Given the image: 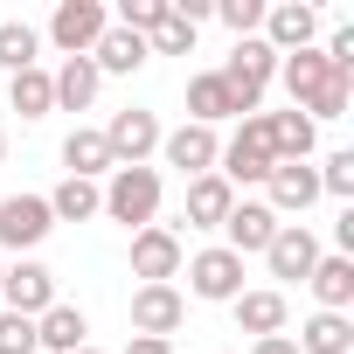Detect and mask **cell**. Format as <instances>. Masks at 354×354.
<instances>
[{"label":"cell","mask_w":354,"mask_h":354,"mask_svg":"<svg viewBox=\"0 0 354 354\" xmlns=\"http://www.w3.org/2000/svg\"><path fill=\"white\" fill-rule=\"evenodd\" d=\"M77 354H104V347H77Z\"/></svg>","instance_id":"obj_39"},{"label":"cell","mask_w":354,"mask_h":354,"mask_svg":"<svg viewBox=\"0 0 354 354\" xmlns=\"http://www.w3.org/2000/svg\"><path fill=\"white\" fill-rule=\"evenodd\" d=\"M35 347H49V354H77V347H91V319L77 313V306H49L42 319H35Z\"/></svg>","instance_id":"obj_22"},{"label":"cell","mask_w":354,"mask_h":354,"mask_svg":"<svg viewBox=\"0 0 354 354\" xmlns=\"http://www.w3.org/2000/svg\"><path fill=\"white\" fill-rule=\"evenodd\" d=\"M35 63H42V35H35L28 21H0V70L21 77V70H35Z\"/></svg>","instance_id":"obj_29"},{"label":"cell","mask_w":354,"mask_h":354,"mask_svg":"<svg viewBox=\"0 0 354 354\" xmlns=\"http://www.w3.org/2000/svg\"><path fill=\"white\" fill-rule=\"evenodd\" d=\"M104 216L125 223V230H146L160 216V167H111L104 174Z\"/></svg>","instance_id":"obj_1"},{"label":"cell","mask_w":354,"mask_h":354,"mask_svg":"<svg viewBox=\"0 0 354 354\" xmlns=\"http://www.w3.org/2000/svg\"><path fill=\"white\" fill-rule=\"evenodd\" d=\"M49 230H56L49 195H8L0 202V250H35Z\"/></svg>","instance_id":"obj_11"},{"label":"cell","mask_w":354,"mask_h":354,"mask_svg":"<svg viewBox=\"0 0 354 354\" xmlns=\"http://www.w3.org/2000/svg\"><path fill=\"white\" fill-rule=\"evenodd\" d=\"M181 264H188V250H181V230H174V223L132 230V278H139V285H174Z\"/></svg>","instance_id":"obj_4"},{"label":"cell","mask_w":354,"mask_h":354,"mask_svg":"<svg viewBox=\"0 0 354 354\" xmlns=\"http://www.w3.org/2000/svg\"><path fill=\"white\" fill-rule=\"evenodd\" d=\"M146 56H153V49H146V35H132V28H118V21H111V28L97 35V49H91L97 77H132Z\"/></svg>","instance_id":"obj_20"},{"label":"cell","mask_w":354,"mask_h":354,"mask_svg":"<svg viewBox=\"0 0 354 354\" xmlns=\"http://www.w3.org/2000/svg\"><path fill=\"white\" fill-rule=\"evenodd\" d=\"M278 56H292V49H313V35H319V8H306V0H278V8H264V28H257Z\"/></svg>","instance_id":"obj_15"},{"label":"cell","mask_w":354,"mask_h":354,"mask_svg":"<svg viewBox=\"0 0 354 354\" xmlns=\"http://www.w3.org/2000/svg\"><path fill=\"white\" fill-rule=\"evenodd\" d=\"M0 354H42V347H35V319L0 313Z\"/></svg>","instance_id":"obj_34"},{"label":"cell","mask_w":354,"mask_h":354,"mask_svg":"<svg viewBox=\"0 0 354 354\" xmlns=\"http://www.w3.org/2000/svg\"><path fill=\"white\" fill-rule=\"evenodd\" d=\"M0 271H8V264H0Z\"/></svg>","instance_id":"obj_40"},{"label":"cell","mask_w":354,"mask_h":354,"mask_svg":"<svg viewBox=\"0 0 354 354\" xmlns=\"http://www.w3.org/2000/svg\"><path fill=\"white\" fill-rule=\"evenodd\" d=\"M299 354H354V319L347 313H313L299 333H292Z\"/></svg>","instance_id":"obj_25"},{"label":"cell","mask_w":354,"mask_h":354,"mask_svg":"<svg viewBox=\"0 0 354 354\" xmlns=\"http://www.w3.org/2000/svg\"><path fill=\"white\" fill-rule=\"evenodd\" d=\"M181 319H188L181 285H139V292H132V333H146V340H174V333H181Z\"/></svg>","instance_id":"obj_9"},{"label":"cell","mask_w":354,"mask_h":354,"mask_svg":"<svg viewBox=\"0 0 354 354\" xmlns=\"http://www.w3.org/2000/svg\"><path fill=\"white\" fill-rule=\"evenodd\" d=\"M306 285H313L319 313H347V306H354V257H340V250H333V257H319Z\"/></svg>","instance_id":"obj_24"},{"label":"cell","mask_w":354,"mask_h":354,"mask_svg":"<svg viewBox=\"0 0 354 354\" xmlns=\"http://www.w3.org/2000/svg\"><path fill=\"white\" fill-rule=\"evenodd\" d=\"M319 257H326V250H319V236H313L306 223H285V230L271 236V250H264V264H271V278H285V285H292V278L306 285Z\"/></svg>","instance_id":"obj_14"},{"label":"cell","mask_w":354,"mask_h":354,"mask_svg":"<svg viewBox=\"0 0 354 354\" xmlns=\"http://www.w3.org/2000/svg\"><path fill=\"white\" fill-rule=\"evenodd\" d=\"M271 146H264V111H250L243 125H236V139H223V160H216V174L230 188H250V181H271Z\"/></svg>","instance_id":"obj_3"},{"label":"cell","mask_w":354,"mask_h":354,"mask_svg":"<svg viewBox=\"0 0 354 354\" xmlns=\"http://www.w3.org/2000/svg\"><path fill=\"white\" fill-rule=\"evenodd\" d=\"M230 313H236V326H243V333H257V340H264V333H285V319H292V306H285V292H278V285L236 292V299H230Z\"/></svg>","instance_id":"obj_19"},{"label":"cell","mask_w":354,"mask_h":354,"mask_svg":"<svg viewBox=\"0 0 354 354\" xmlns=\"http://www.w3.org/2000/svg\"><path fill=\"white\" fill-rule=\"evenodd\" d=\"M236 292H243V257H236V250L209 243V250H195V257H188V292H181V299H209V306H230Z\"/></svg>","instance_id":"obj_6"},{"label":"cell","mask_w":354,"mask_h":354,"mask_svg":"<svg viewBox=\"0 0 354 354\" xmlns=\"http://www.w3.org/2000/svg\"><path fill=\"white\" fill-rule=\"evenodd\" d=\"M0 160H8V132H0Z\"/></svg>","instance_id":"obj_38"},{"label":"cell","mask_w":354,"mask_h":354,"mask_svg":"<svg viewBox=\"0 0 354 354\" xmlns=\"http://www.w3.org/2000/svg\"><path fill=\"white\" fill-rule=\"evenodd\" d=\"M264 146H271V160H313L319 125L306 111H264Z\"/></svg>","instance_id":"obj_18"},{"label":"cell","mask_w":354,"mask_h":354,"mask_svg":"<svg viewBox=\"0 0 354 354\" xmlns=\"http://www.w3.org/2000/svg\"><path fill=\"white\" fill-rule=\"evenodd\" d=\"M160 153H167V167H181L195 181V174H216L223 139H216V125H174V132H160Z\"/></svg>","instance_id":"obj_12"},{"label":"cell","mask_w":354,"mask_h":354,"mask_svg":"<svg viewBox=\"0 0 354 354\" xmlns=\"http://www.w3.org/2000/svg\"><path fill=\"white\" fill-rule=\"evenodd\" d=\"M223 118H243L236 97H230V84H223L216 70L188 77V125H223Z\"/></svg>","instance_id":"obj_23"},{"label":"cell","mask_w":354,"mask_h":354,"mask_svg":"<svg viewBox=\"0 0 354 354\" xmlns=\"http://www.w3.org/2000/svg\"><path fill=\"white\" fill-rule=\"evenodd\" d=\"M230 209H236V188L223 181V174H195V181H188V209H181V223H188V230H223Z\"/></svg>","instance_id":"obj_17"},{"label":"cell","mask_w":354,"mask_h":354,"mask_svg":"<svg viewBox=\"0 0 354 354\" xmlns=\"http://www.w3.org/2000/svg\"><path fill=\"white\" fill-rule=\"evenodd\" d=\"M49 216H56V223H91V216H104L97 181H70V174H63V188L49 195Z\"/></svg>","instance_id":"obj_27"},{"label":"cell","mask_w":354,"mask_h":354,"mask_svg":"<svg viewBox=\"0 0 354 354\" xmlns=\"http://www.w3.org/2000/svg\"><path fill=\"white\" fill-rule=\"evenodd\" d=\"M56 306V271L35 264V257H15L0 271V313H21V319H42Z\"/></svg>","instance_id":"obj_5"},{"label":"cell","mask_w":354,"mask_h":354,"mask_svg":"<svg viewBox=\"0 0 354 354\" xmlns=\"http://www.w3.org/2000/svg\"><path fill=\"white\" fill-rule=\"evenodd\" d=\"M216 21L243 42V35H257V28H264V0H216Z\"/></svg>","instance_id":"obj_31"},{"label":"cell","mask_w":354,"mask_h":354,"mask_svg":"<svg viewBox=\"0 0 354 354\" xmlns=\"http://www.w3.org/2000/svg\"><path fill=\"white\" fill-rule=\"evenodd\" d=\"M347 104H354V77H333V84H326V97H313V104H306V118H313V125H319V118H347Z\"/></svg>","instance_id":"obj_33"},{"label":"cell","mask_w":354,"mask_h":354,"mask_svg":"<svg viewBox=\"0 0 354 354\" xmlns=\"http://www.w3.org/2000/svg\"><path fill=\"white\" fill-rule=\"evenodd\" d=\"M63 167H70V181H97V174H111V146H104V132L77 125V132L63 139Z\"/></svg>","instance_id":"obj_26"},{"label":"cell","mask_w":354,"mask_h":354,"mask_svg":"<svg viewBox=\"0 0 354 354\" xmlns=\"http://www.w3.org/2000/svg\"><path fill=\"white\" fill-rule=\"evenodd\" d=\"M104 146H111V167H146V153H160V118L146 104H125V111H111Z\"/></svg>","instance_id":"obj_8"},{"label":"cell","mask_w":354,"mask_h":354,"mask_svg":"<svg viewBox=\"0 0 354 354\" xmlns=\"http://www.w3.org/2000/svg\"><path fill=\"white\" fill-rule=\"evenodd\" d=\"M49 84H56V111H91L104 77H97L91 56H63V70H49Z\"/></svg>","instance_id":"obj_21"},{"label":"cell","mask_w":354,"mask_h":354,"mask_svg":"<svg viewBox=\"0 0 354 354\" xmlns=\"http://www.w3.org/2000/svg\"><path fill=\"white\" fill-rule=\"evenodd\" d=\"M278 230H285V223H278V216H271L264 202H236V209L223 216V236H230L223 250H236V257H264Z\"/></svg>","instance_id":"obj_16"},{"label":"cell","mask_w":354,"mask_h":354,"mask_svg":"<svg viewBox=\"0 0 354 354\" xmlns=\"http://www.w3.org/2000/svg\"><path fill=\"white\" fill-rule=\"evenodd\" d=\"M160 15H167V0H125V8H118V28L153 35V28H160Z\"/></svg>","instance_id":"obj_35"},{"label":"cell","mask_w":354,"mask_h":354,"mask_svg":"<svg viewBox=\"0 0 354 354\" xmlns=\"http://www.w3.org/2000/svg\"><path fill=\"white\" fill-rule=\"evenodd\" d=\"M104 28H111V8H104V0H56V15H49V42H56L63 56H91Z\"/></svg>","instance_id":"obj_7"},{"label":"cell","mask_w":354,"mask_h":354,"mask_svg":"<svg viewBox=\"0 0 354 354\" xmlns=\"http://www.w3.org/2000/svg\"><path fill=\"white\" fill-rule=\"evenodd\" d=\"M313 174H319V195L354 202V153H326V167H313Z\"/></svg>","instance_id":"obj_32"},{"label":"cell","mask_w":354,"mask_h":354,"mask_svg":"<svg viewBox=\"0 0 354 354\" xmlns=\"http://www.w3.org/2000/svg\"><path fill=\"white\" fill-rule=\"evenodd\" d=\"M250 354H299V347H292V333H264V340H250Z\"/></svg>","instance_id":"obj_36"},{"label":"cell","mask_w":354,"mask_h":354,"mask_svg":"<svg viewBox=\"0 0 354 354\" xmlns=\"http://www.w3.org/2000/svg\"><path fill=\"white\" fill-rule=\"evenodd\" d=\"M146 49H153V56H188V49H195V28L167 8V15H160V28L146 35Z\"/></svg>","instance_id":"obj_30"},{"label":"cell","mask_w":354,"mask_h":354,"mask_svg":"<svg viewBox=\"0 0 354 354\" xmlns=\"http://www.w3.org/2000/svg\"><path fill=\"white\" fill-rule=\"evenodd\" d=\"M8 97H15V111L21 118H49L56 111V84H49V70L35 63V70H21V77H8Z\"/></svg>","instance_id":"obj_28"},{"label":"cell","mask_w":354,"mask_h":354,"mask_svg":"<svg viewBox=\"0 0 354 354\" xmlns=\"http://www.w3.org/2000/svg\"><path fill=\"white\" fill-rule=\"evenodd\" d=\"M216 77L230 84V97H236V111L250 118V111L264 104V91H271V77H278V49H271L264 35H243V42L230 49V63H223Z\"/></svg>","instance_id":"obj_2"},{"label":"cell","mask_w":354,"mask_h":354,"mask_svg":"<svg viewBox=\"0 0 354 354\" xmlns=\"http://www.w3.org/2000/svg\"><path fill=\"white\" fill-rule=\"evenodd\" d=\"M313 202H319V174H313V160H278L271 181H264V209H271V216H306Z\"/></svg>","instance_id":"obj_10"},{"label":"cell","mask_w":354,"mask_h":354,"mask_svg":"<svg viewBox=\"0 0 354 354\" xmlns=\"http://www.w3.org/2000/svg\"><path fill=\"white\" fill-rule=\"evenodd\" d=\"M340 70L319 56V49H292V56H278V84H285V97H292V111H306L313 97H326V84H333Z\"/></svg>","instance_id":"obj_13"},{"label":"cell","mask_w":354,"mask_h":354,"mask_svg":"<svg viewBox=\"0 0 354 354\" xmlns=\"http://www.w3.org/2000/svg\"><path fill=\"white\" fill-rule=\"evenodd\" d=\"M125 354H174V340H146V333H132V340H125Z\"/></svg>","instance_id":"obj_37"}]
</instances>
